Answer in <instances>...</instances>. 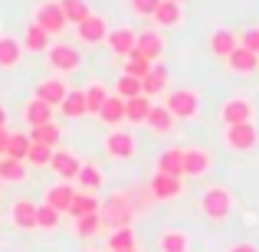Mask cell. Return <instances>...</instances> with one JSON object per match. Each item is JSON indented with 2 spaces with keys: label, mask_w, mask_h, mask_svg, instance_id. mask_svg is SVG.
<instances>
[{
  "label": "cell",
  "mask_w": 259,
  "mask_h": 252,
  "mask_svg": "<svg viewBox=\"0 0 259 252\" xmlns=\"http://www.w3.org/2000/svg\"><path fill=\"white\" fill-rule=\"evenodd\" d=\"M154 102L148 95H138V98H128L125 102V121L128 125H145L148 121V112H151Z\"/></svg>",
  "instance_id": "1f68e13d"
},
{
  "label": "cell",
  "mask_w": 259,
  "mask_h": 252,
  "mask_svg": "<svg viewBox=\"0 0 259 252\" xmlns=\"http://www.w3.org/2000/svg\"><path fill=\"white\" fill-rule=\"evenodd\" d=\"M72 196H76V187L66 183V180H56V183H50V187L43 190V203H46V207H53L56 213H66V210H69Z\"/></svg>",
  "instance_id": "ac0fdd59"
},
{
  "label": "cell",
  "mask_w": 259,
  "mask_h": 252,
  "mask_svg": "<svg viewBox=\"0 0 259 252\" xmlns=\"http://www.w3.org/2000/svg\"><path fill=\"white\" fill-rule=\"evenodd\" d=\"M213 167L207 147H184V177H207Z\"/></svg>",
  "instance_id": "9a60e30c"
},
{
  "label": "cell",
  "mask_w": 259,
  "mask_h": 252,
  "mask_svg": "<svg viewBox=\"0 0 259 252\" xmlns=\"http://www.w3.org/2000/svg\"><path fill=\"white\" fill-rule=\"evenodd\" d=\"M59 223H63V213H56L53 207L39 203V210H36V226L46 229V233H53V229H59Z\"/></svg>",
  "instance_id": "b9f144b4"
},
{
  "label": "cell",
  "mask_w": 259,
  "mask_h": 252,
  "mask_svg": "<svg viewBox=\"0 0 259 252\" xmlns=\"http://www.w3.org/2000/svg\"><path fill=\"white\" fill-rule=\"evenodd\" d=\"M128 252H138V249H128Z\"/></svg>",
  "instance_id": "f5cc1de1"
},
{
  "label": "cell",
  "mask_w": 259,
  "mask_h": 252,
  "mask_svg": "<svg viewBox=\"0 0 259 252\" xmlns=\"http://www.w3.org/2000/svg\"><path fill=\"white\" fill-rule=\"evenodd\" d=\"M220 121H223V128L227 125H243V121H253L256 118V105L249 98H243V95H233V98H227V102H220Z\"/></svg>",
  "instance_id": "9c48e42d"
},
{
  "label": "cell",
  "mask_w": 259,
  "mask_h": 252,
  "mask_svg": "<svg viewBox=\"0 0 259 252\" xmlns=\"http://www.w3.org/2000/svg\"><path fill=\"white\" fill-rule=\"evenodd\" d=\"M26 154H30V134H23V131H10V141H7V158H13V161H26Z\"/></svg>",
  "instance_id": "ab89813d"
},
{
  "label": "cell",
  "mask_w": 259,
  "mask_h": 252,
  "mask_svg": "<svg viewBox=\"0 0 259 252\" xmlns=\"http://www.w3.org/2000/svg\"><path fill=\"white\" fill-rule=\"evenodd\" d=\"M240 46V39H236V33L233 30H227V26H217V30H210V36H207V49L213 53V56H220V59H227L230 53Z\"/></svg>",
  "instance_id": "ffe728a7"
},
{
  "label": "cell",
  "mask_w": 259,
  "mask_h": 252,
  "mask_svg": "<svg viewBox=\"0 0 259 252\" xmlns=\"http://www.w3.org/2000/svg\"><path fill=\"white\" fill-rule=\"evenodd\" d=\"M30 141H39V144L59 147V141H63V128H59L56 121H46V125H36V128H30Z\"/></svg>",
  "instance_id": "e575fe53"
},
{
  "label": "cell",
  "mask_w": 259,
  "mask_h": 252,
  "mask_svg": "<svg viewBox=\"0 0 259 252\" xmlns=\"http://www.w3.org/2000/svg\"><path fill=\"white\" fill-rule=\"evenodd\" d=\"M7 141H10V131L0 128V158H7Z\"/></svg>",
  "instance_id": "c3c4849f"
},
{
  "label": "cell",
  "mask_w": 259,
  "mask_h": 252,
  "mask_svg": "<svg viewBox=\"0 0 259 252\" xmlns=\"http://www.w3.org/2000/svg\"><path fill=\"white\" fill-rule=\"evenodd\" d=\"M151 203H154L151 190H148V187H141V190H138V203H135V210H148Z\"/></svg>",
  "instance_id": "bcb514c9"
},
{
  "label": "cell",
  "mask_w": 259,
  "mask_h": 252,
  "mask_svg": "<svg viewBox=\"0 0 259 252\" xmlns=\"http://www.w3.org/2000/svg\"><path fill=\"white\" fill-rule=\"evenodd\" d=\"M0 190H4V183H0Z\"/></svg>",
  "instance_id": "db71d44e"
},
{
  "label": "cell",
  "mask_w": 259,
  "mask_h": 252,
  "mask_svg": "<svg viewBox=\"0 0 259 252\" xmlns=\"http://www.w3.org/2000/svg\"><path fill=\"white\" fill-rule=\"evenodd\" d=\"M43 56H46V66L53 69L50 76H72V72H79V66H82V53L69 43H53Z\"/></svg>",
  "instance_id": "277c9868"
},
{
  "label": "cell",
  "mask_w": 259,
  "mask_h": 252,
  "mask_svg": "<svg viewBox=\"0 0 259 252\" xmlns=\"http://www.w3.org/2000/svg\"><path fill=\"white\" fill-rule=\"evenodd\" d=\"M158 252H190V233L187 229L167 226L158 233Z\"/></svg>",
  "instance_id": "484cf974"
},
{
  "label": "cell",
  "mask_w": 259,
  "mask_h": 252,
  "mask_svg": "<svg viewBox=\"0 0 259 252\" xmlns=\"http://www.w3.org/2000/svg\"><path fill=\"white\" fill-rule=\"evenodd\" d=\"M36 210L39 203L30 200V196H17V200L10 203V226L17 229V233H36Z\"/></svg>",
  "instance_id": "52a82bcc"
},
{
  "label": "cell",
  "mask_w": 259,
  "mask_h": 252,
  "mask_svg": "<svg viewBox=\"0 0 259 252\" xmlns=\"http://www.w3.org/2000/svg\"><path fill=\"white\" fill-rule=\"evenodd\" d=\"M148 190H151L154 203H171L184 193V177H167V174H154L148 180Z\"/></svg>",
  "instance_id": "7c38bea8"
},
{
  "label": "cell",
  "mask_w": 259,
  "mask_h": 252,
  "mask_svg": "<svg viewBox=\"0 0 259 252\" xmlns=\"http://www.w3.org/2000/svg\"><path fill=\"white\" fill-rule=\"evenodd\" d=\"M102 210V200L95 193H89V190H79L76 187V196H72V203H69V210L66 213L72 216V220H79V216H89V213H99Z\"/></svg>",
  "instance_id": "f1b7e54d"
},
{
  "label": "cell",
  "mask_w": 259,
  "mask_h": 252,
  "mask_svg": "<svg viewBox=\"0 0 259 252\" xmlns=\"http://www.w3.org/2000/svg\"><path fill=\"white\" fill-rule=\"evenodd\" d=\"M79 167H82V161L76 158L72 151H53V161H50V170L56 174V180H66V183H72L79 177Z\"/></svg>",
  "instance_id": "5bb4252c"
},
{
  "label": "cell",
  "mask_w": 259,
  "mask_h": 252,
  "mask_svg": "<svg viewBox=\"0 0 259 252\" xmlns=\"http://www.w3.org/2000/svg\"><path fill=\"white\" fill-rule=\"evenodd\" d=\"M233 190L223 187V183H207L200 193V213L203 220L210 223H227L230 213H233Z\"/></svg>",
  "instance_id": "6da1fadb"
},
{
  "label": "cell",
  "mask_w": 259,
  "mask_h": 252,
  "mask_svg": "<svg viewBox=\"0 0 259 252\" xmlns=\"http://www.w3.org/2000/svg\"><path fill=\"white\" fill-rule=\"evenodd\" d=\"M10 125V112H7V105H0V128Z\"/></svg>",
  "instance_id": "681fc988"
},
{
  "label": "cell",
  "mask_w": 259,
  "mask_h": 252,
  "mask_svg": "<svg viewBox=\"0 0 259 252\" xmlns=\"http://www.w3.org/2000/svg\"><path fill=\"white\" fill-rule=\"evenodd\" d=\"M30 177L26 161H13V158H0V183H23Z\"/></svg>",
  "instance_id": "d6a6232c"
},
{
  "label": "cell",
  "mask_w": 259,
  "mask_h": 252,
  "mask_svg": "<svg viewBox=\"0 0 259 252\" xmlns=\"http://www.w3.org/2000/svg\"><path fill=\"white\" fill-rule=\"evenodd\" d=\"M135 134L125 131V128H112V131L105 134V141H102V151L108 154L112 161H132L135 158Z\"/></svg>",
  "instance_id": "ba28073f"
},
{
  "label": "cell",
  "mask_w": 259,
  "mask_h": 252,
  "mask_svg": "<svg viewBox=\"0 0 259 252\" xmlns=\"http://www.w3.org/2000/svg\"><path fill=\"white\" fill-rule=\"evenodd\" d=\"M33 95H36L39 102H46V105L59 108V105H63V98L69 95V85H66L63 76H46V79H39V82L33 85Z\"/></svg>",
  "instance_id": "8fae6325"
},
{
  "label": "cell",
  "mask_w": 259,
  "mask_h": 252,
  "mask_svg": "<svg viewBox=\"0 0 259 252\" xmlns=\"http://www.w3.org/2000/svg\"><path fill=\"white\" fill-rule=\"evenodd\" d=\"M236 39H240L243 49H249V53H256V56H259V26H249V30L236 33Z\"/></svg>",
  "instance_id": "ee69618b"
},
{
  "label": "cell",
  "mask_w": 259,
  "mask_h": 252,
  "mask_svg": "<svg viewBox=\"0 0 259 252\" xmlns=\"http://www.w3.org/2000/svg\"><path fill=\"white\" fill-rule=\"evenodd\" d=\"M33 23L36 26H43L50 36H63L66 33V13H63V7H59V0H39L36 7H33Z\"/></svg>",
  "instance_id": "5b68a950"
},
{
  "label": "cell",
  "mask_w": 259,
  "mask_h": 252,
  "mask_svg": "<svg viewBox=\"0 0 259 252\" xmlns=\"http://www.w3.org/2000/svg\"><path fill=\"white\" fill-rule=\"evenodd\" d=\"M59 7H63V13H66V23H72V26H79L85 17H92V13H95L85 0H59Z\"/></svg>",
  "instance_id": "d590c367"
},
{
  "label": "cell",
  "mask_w": 259,
  "mask_h": 252,
  "mask_svg": "<svg viewBox=\"0 0 259 252\" xmlns=\"http://www.w3.org/2000/svg\"><path fill=\"white\" fill-rule=\"evenodd\" d=\"M151 66L154 63H148L145 56H141V53H128L125 56V66H121V76H132V79H145L148 72H151Z\"/></svg>",
  "instance_id": "8d00e7d4"
},
{
  "label": "cell",
  "mask_w": 259,
  "mask_h": 252,
  "mask_svg": "<svg viewBox=\"0 0 259 252\" xmlns=\"http://www.w3.org/2000/svg\"><path fill=\"white\" fill-rule=\"evenodd\" d=\"M20 115H23V121H26L30 128L46 125V121H56V108H53V105H46V102H39L36 95H30V98L23 102Z\"/></svg>",
  "instance_id": "e0dca14e"
},
{
  "label": "cell",
  "mask_w": 259,
  "mask_h": 252,
  "mask_svg": "<svg viewBox=\"0 0 259 252\" xmlns=\"http://www.w3.org/2000/svg\"><path fill=\"white\" fill-rule=\"evenodd\" d=\"M50 33L43 30V26H36L33 23V20H26V26H23V36H20V43H23V53H33V56H36V53H46L50 49Z\"/></svg>",
  "instance_id": "44dd1931"
},
{
  "label": "cell",
  "mask_w": 259,
  "mask_h": 252,
  "mask_svg": "<svg viewBox=\"0 0 259 252\" xmlns=\"http://www.w3.org/2000/svg\"><path fill=\"white\" fill-rule=\"evenodd\" d=\"M53 151H56V147L39 144V141H30V154H26V164H30V167H50Z\"/></svg>",
  "instance_id": "60d3db41"
},
{
  "label": "cell",
  "mask_w": 259,
  "mask_h": 252,
  "mask_svg": "<svg viewBox=\"0 0 259 252\" xmlns=\"http://www.w3.org/2000/svg\"><path fill=\"white\" fill-rule=\"evenodd\" d=\"M154 174L184 177V147H167V151H161L158 161H154Z\"/></svg>",
  "instance_id": "4316f807"
},
{
  "label": "cell",
  "mask_w": 259,
  "mask_h": 252,
  "mask_svg": "<svg viewBox=\"0 0 259 252\" xmlns=\"http://www.w3.org/2000/svg\"><path fill=\"white\" fill-rule=\"evenodd\" d=\"M105 36H108V23H105V17H99V13L85 17L82 23L76 26V39L82 46H99V43H105Z\"/></svg>",
  "instance_id": "4fadbf2b"
},
{
  "label": "cell",
  "mask_w": 259,
  "mask_h": 252,
  "mask_svg": "<svg viewBox=\"0 0 259 252\" xmlns=\"http://www.w3.org/2000/svg\"><path fill=\"white\" fill-rule=\"evenodd\" d=\"M164 105L177 121H194V118H200V112H203V102H200V92H197V88H171Z\"/></svg>",
  "instance_id": "3957f363"
},
{
  "label": "cell",
  "mask_w": 259,
  "mask_h": 252,
  "mask_svg": "<svg viewBox=\"0 0 259 252\" xmlns=\"http://www.w3.org/2000/svg\"><path fill=\"white\" fill-rule=\"evenodd\" d=\"M128 249H138V236H135V226L108 229V252H128Z\"/></svg>",
  "instance_id": "4dcf8cb0"
},
{
  "label": "cell",
  "mask_w": 259,
  "mask_h": 252,
  "mask_svg": "<svg viewBox=\"0 0 259 252\" xmlns=\"http://www.w3.org/2000/svg\"><path fill=\"white\" fill-rule=\"evenodd\" d=\"M135 53H141L148 63H161L164 53H167L164 33H161V30H141L138 36H135Z\"/></svg>",
  "instance_id": "30bf717a"
},
{
  "label": "cell",
  "mask_w": 259,
  "mask_h": 252,
  "mask_svg": "<svg viewBox=\"0 0 259 252\" xmlns=\"http://www.w3.org/2000/svg\"><path fill=\"white\" fill-rule=\"evenodd\" d=\"M154 26H161V30H177V26L184 23V7L174 4V0H161L158 10L151 13Z\"/></svg>",
  "instance_id": "cb8c5ba5"
},
{
  "label": "cell",
  "mask_w": 259,
  "mask_h": 252,
  "mask_svg": "<svg viewBox=\"0 0 259 252\" xmlns=\"http://www.w3.org/2000/svg\"><path fill=\"white\" fill-rule=\"evenodd\" d=\"M63 115L66 118H82V115H89L85 112V95H82V88H69V95L63 98Z\"/></svg>",
  "instance_id": "f35d334b"
},
{
  "label": "cell",
  "mask_w": 259,
  "mask_h": 252,
  "mask_svg": "<svg viewBox=\"0 0 259 252\" xmlns=\"http://www.w3.org/2000/svg\"><path fill=\"white\" fill-rule=\"evenodd\" d=\"M95 118L102 121V125H108V128H118V125H125V98H118V95H108L105 98V105L99 108V115Z\"/></svg>",
  "instance_id": "83f0119b"
},
{
  "label": "cell",
  "mask_w": 259,
  "mask_h": 252,
  "mask_svg": "<svg viewBox=\"0 0 259 252\" xmlns=\"http://www.w3.org/2000/svg\"><path fill=\"white\" fill-rule=\"evenodd\" d=\"M223 63H227V69L233 72V76H253V72L259 69V56L249 53V49H243V46H236Z\"/></svg>",
  "instance_id": "7402d4cb"
},
{
  "label": "cell",
  "mask_w": 259,
  "mask_h": 252,
  "mask_svg": "<svg viewBox=\"0 0 259 252\" xmlns=\"http://www.w3.org/2000/svg\"><path fill=\"white\" fill-rule=\"evenodd\" d=\"M141 92H145L148 98H154V95H167V92H171V72H167L164 66L154 63L151 72L141 79Z\"/></svg>",
  "instance_id": "603a6c76"
},
{
  "label": "cell",
  "mask_w": 259,
  "mask_h": 252,
  "mask_svg": "<svg viewBox=\"0 0 259 252\" xmlns=\"http://www.w3.org/2000/svg\"><path fill=\"white\" fill-rule=\"evenodd\" d=\"M223 252H259V246L256 242H230Z\"/></svg>",
  "instance_id": "7dc6e473"
},
{
  "label": "cell",
  "mask_w": 259,
  "mask_h": 252,
  "mask_svg": "<svg viewBox=\"0 0 259 252\" xmlns=\"http://www.w3.org/2000/svg\"><path fill=\"white\" fill-rule=\"evenodd\" d=\"M174 4H181V7H184V4H187V0H174Z\"/></svg>",
  "instance_id": "f907efd6"
},
{
  "label": "cell",
  "mask_w": 259,
  "mask_h": 252,
  "mask_svg": "<svg viewBox=\"0 0 259 252\" xmlns=\"http://www.w3.org/2000/svg\"><path fill=\"white\" fill-rule=\"evenodd\" d=\"M102 229H105L102 213H89V216H79V220H76V236H79V239H95Z\"/></svg>",
  "instance_id": "74e56055"
},
{
  "label": "cell",
  "mask_w": 259,
  "mask_h": 252,
  "mask_svg": "<svg viewBox=\"0 0 259 252\" xmlns=\"http://www.w3.org/2000/svg\"><path fill=\"white\" fill-rule=\"evenodd\" d=\"M158 4L161 0H128V10H132L135 17H148L151 20V13L158 10Z\"/></svg>",
  "instance_id": "f6af8a7d"
},
{
  "label": "cell",
  "mask_w": 259,
  "mask_h": 252,
  "mask_svg": "<svg viewBox=\"0 0 259 252\" xmlns=\"http://www.w3.org/2000/svg\"><path fill=\"white\" fill-rule=\"evenodd\" d=\"M135 36L138 33L132 26H108V36H105V46L115 53V56H128L135 49Z\"/></svg>",
  "instance_id": "d4e9b609"
},
{
  "label": "cell",
  "mask_w": 259,
  "mask_h": 252,
  "mask_svg": "<svg viewBox=\"0 0 259 252\" xmlns=\"http://www.w3.org/2000/svg\"><path fill=\"white\" fill-rule=\"evenodd\" d=\"M85 252H99V249H85Z\"/></svg>",
  "instance_id": "816d5d0a"
},
{
  "label": "cell",
  "mask_w": 259,
  "mask_h": 252,
  "mask_svg": "<svg viewBox=\"0 0 259 252\" xmlns=\"http://www.w3.org/2000/svg\"><path fill=\"white\" fill-rule=\"evenodd\" d=\"M145 125H148V131H151L154 138H171L174 128H177V118L167 112V105H151Z\"/></svg>",
  "instance_id": "2e32d148"
},
{
  "label": "cell",
  "mask_w": 259,
  "mask_h": 252,
  "mask_svg": "<svg viewBox=\"0 0 259 252\" xmlns=\"http://www.w3.org/2000/svg\"><path fill=\"white\" fill-rule=\"evenodd\" d=\"M115 95L118 98H138V95H145L141 92V79H132V76H121L118 82H115Z\"/></svg>",
  "instance_id": "7bdbcfd3"
},
{
  "label": "cell",
  "mask_w": 259,
  "mask_h": 252,
  "mask_svg": "<svg viewBox=\"0 0 259 252\" xmlns=\"http://www.w3.org/2000/svg\"><path fill=\"white\" fill-rule=\"evenodd\" d=\"M102 223H105L108 229H121V226H132L135 220V196L128 193V190H115L108 200H102Z\"/></svg>",
  "instance_id": "7a4b0ae2"
},
{
  "label": "cell",
  "mask_w": 259,
  "mask_h": 252,
  "mask_svg": "<svg viewBox=\"0 0 259 252\" xmlns=\"http://www.w3.org/2000/svg\"><path fill=\"white\" fill-rule=\"evenodd\" d=\"M20 59H23V43H20V36H13V33H0V69H4V72L17 69Z\"/></svg>",
  "instance_id": "d6986e66"
},
{
  "label": "cell",
  "mask_w": 259,
  "mask_h": 252,
  "mask_svg": "<svg viewBox=\"0 0 259 252\" xmlns=\"http://www.w3.org/2000/svg\"><path fill=\"white\" fill-rule=\"evenodd\" d=\"M82 95H85V112L89 115H99V108L105 105V98H108V88H105V82L92 79V82L82 88Z\"/></svg>",
  "instance_id": "836d02e7"
},
{
  "label": "cell",
  "mask_w": 259,
  "mask_h": 252,
  "mask_svg": "<svg viewBox=\"0 0 259 252\" xmlns=\"http://www.w3.org/2000/svg\"><path fill=\"white\" fill-rule=\"evenodd\" d=\"M223 144L233 154H249L259 144V128L253 121H243V125H227L223 128Z\"/></svg>",
  "instance_id": "8992f818"
},
{
  "label": "cell",
  "mask_w": 259,
  "mask_h": 252,
  "mask_svg": "<svg viewBox=\"0 0 259 252\" xmlns=\"http://www.w3.org/2000/svg\"><path fill=\"white\" fill-rule=\"evenodd\" d=\"M76 183H79V190H89V193H95V190H102V183H105V174H102V167L95 164V161H82Z\"/></svg>",
  "instance_id": "f546056e"
}]
</instances>
